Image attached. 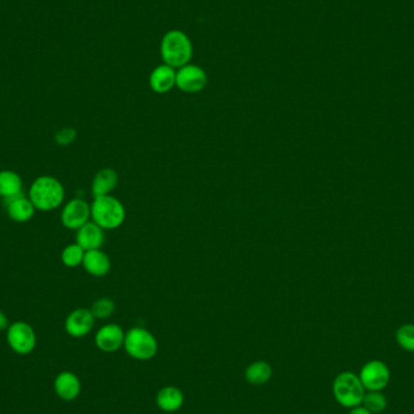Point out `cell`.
<instances>
[{"instance_id":"7a4b0ae2","label":"cell","mask_w":414,"mask_h":414,"mask_svg":"<svg viewBox=\"0 0 414 414\" xmlns=\"http://www.w3.org/2000/svg\"><path fill=\"white\" fill-rule=\"evenodd\" d=\"M160 55L165 65L178 70L192 60L193 44L185 32L173 29L161 39Z\"/></svg>"},{"instance_id":"4fadbf2b","label":"cell","mask_w":414,"mask_h":414,"mask_svg":"<svg viewBox=\"0 0 414 414\" xmlns=\"http://www.w3.org/2000/svg\"><path fill=\"white\" fill-rule=\"evenodd\" d=\"M5 207H6L9 218L17 223H26L31 221L36 214V207L32 204V201L29 200V197H26L23 194L5 200Z\"/></svg>"},{"instance_id":"30bf717a","label":"cell","mask_w":414,"mask_h":414,"mask_svg":"<svg viewBox=\"0 0 414 414\" xmlns=\"http://www.w3.org/2000/svg\"><path fill=\"white\" fill-rule=\"evenodd\" d=\"M94 316L90 309L79 307L67 316L65 328L66 332L73 338H82L91 332L94 326Z\"/></svg>"},{"instance_id":"e0dca14e","label":"cell","mask_w":414,"mask_h":414,"mask_svg":"<svg viewBox=\"0 0 414 414\" xmlns=\"http://www.w3.org/2000/svg\"><path fill=\"white\" fill-rule=\"evenodd\" d=\"M54 388L58 398L65 401H73L82 391V383L72 372H62L55 379Z\"/></svg>"},{"instance_id":"44dd1931","label":"cell","mask_w":414,"mask_h":414,"mask_svg":"<svg viewBox=\"0 0 414 414\" xmlns=\"http://www.w3.org/2000/svg\"><path fill=\"white\" fill-rule=\"evenodd\" d=\"M84 256H85V250L75 242L63 249L61 261L67 268H77L82 266Z\"/></svg>"},{"instance_id":"d4e9b609","label":"cell","mask_w":414,"mask_h":414,"mask_svg":"<svg viewBox=\"0 0 414 414\" xmlns=\"http://www.w3.org/2000/svg\"><path fill=\"white\" fill-rule=\"evenodd\" d=\"M77 130L73 127H63L61 130H58L55 135V142L58 146L62 147H67L70 144L73 143L74 141L77 140Z\"/></svg>"},{"instance_id":"8992f818","label":"cell","mask_w":414,"mask_h":414,"mask_svg":"<svg viewBox=\"0 0 414 414\" xmlns=\"http://www.w3.org/2000/svg\"><path fill=\"white\" fill-rule=\"evenodd\" d=\"M6 339L10 348L18 355L32 353L37 345V336L33 328L23 321H17L9 326Z\"/></svg>"},{"instance_id":"5bb4252c","label":"cell","mask_w":414,"mask_h":414,"mask_svg":"<svg viewBox=\"0 0 414 414\" xmlns=\"http://www.w3.org/2000/svg\"><path fill=\"white\" fill-rule=\"evenodd\" d=\"M149 87L156 94H168L176 87V70L165 63L156 67L149 75Z\"/></svg>"},{"instance_id":"6da1fadb","label":"cell","mask_w":414,"mask_h":414,"mask_svg":"<svg viewBox=\"0 0 414 414\" xmlns=\"http://www.w3.org/2000/svg\"><path fill=\"white\" fill-rule=\"evenodd\" d=\"M65 188L61 182L53 176H39L29 187L28 197L38 211L50 212L63 204Z\"/></svg>"},{"instance_id":"484cf974","label":"cell","mask_w":414,"mask_h":414,"mask_svg":"<svg viewBox=\"0 0 414 414\" xmlns=\"http://www.w3.org/2000/svg\"><path fill=\"white\" fill-rule=\"evenodd\" d=\"M9 326V319L8 316L5 315L4 312H0V331H4V329H8Z\"/></svg>"},{"instance_id":"277c9868","label":"cell","mask_w":414,"mask_h":414,"mask_svg":"<svg viewBox=\"0 0 414 414\" xmlns=\"http://www.w3.org/2000/svg\"><path fill=\"white\" fill-rule=\"evenodd\" d=\"M365 391L360 378L353 372H343L337 376L333 381V396L345 408L360 406L365 396Z\"/></svg>"},{"instance_id":"7c38bea8","label":"cell","mask_w":414,"mask_h":414,"mask_svg":"<svg viewBox=\"0 0 414 414\" xmlns=\"http://www.w3.org/2000/svg\"><path fill=\"white\" fill-rule=\"evenodd\" d=\"M75 241L82 246L85 252L91 250H99L106 241L104 230L97 226L94 222H87L82 228L77 230Z\"/></svg>"},{"instance_id":"d6986e66","label":"cell","mask_w":414,"mask_h":414,"mask_svg":"<svg viewBox=\"0 0 414 414\" xmlns=\"http://www.w3.org/2000/svg\"><path fill=\"white\" fill-rule=\"evenodd\" d=\"M23 182L18 173L11 170L0 171V197L4 200L22 194Z\"/></svg>"},{"instance_id":"3957f363","label":"cell","mask_w":414,"mask_h":414,"mask_svg":"<svg viewBox=\"0 0 414 414\" xmlns=\"http://www.w3.org/2000/svg\"><path fill=\"white\" fill-rule=\"evenodd\" d=\"M126 218V209L121 201L111 195L94 197L91 204V219L103 230L118 229Z\"/></svg>"},{"instance_id":"8fae6325","label":"cell","mask_w":414,"mask_h":414,"mask_svg":"<svg viewBox=\"0 0 414 414\" xmlns=\"http://www.w3.org/2000/svg\"><path fill=\"white\" fill-rule=\"evenodd\" d=\"M125 341V333L123 328L119 325L108 324L99 328L94 343L99 350L104 353H114L118 352L124 345Z\"/></svg>"},{"instance_id":"2e32d148","label":"cell","mask_w":414,"mask_h":414,"mask_svg":"<svg viewBox=\"0 0 414 414\" xmlns=\"http://www.w3.org/2000/svg\"><path fill=\"white\" fill-rule=\"evenodd\" d=\"M118 182H119V175L114 168H101L99 173L94 175L92 183H91L92 197L111 195V192L116 188Z\"/></svg>"},{"instance_id":"5b68a950","label":"cell","mask_w":414,"mask_h":414,"mask_svg":"<svg viewBox=\"0 0 414 414\" xmlns=\"http://www.w3.org/2000/svg\"><path fill=\"white\" fill-rule=\"evenodd\" d=\"M124 348L126 353L135 360L147 361L156 356L158 353V341L148 329L134 327L125 333Z\"/></svg>"},{"instance_id":"cb8c5ba5","label":"cell","mask_w":414,"mask_h":414,"mask_svg":"<svg viewBox=\"0 0 414 414\" xmlns=\"http://www.w3.org/2000/svg\"><path fill=\"white\" fill-rule=\"evenodd\" d=\"M396 342L403 350L414 353V325H403L396 331Z\"/></svg>"},{"instance_id":"ffe728a7","label":"cell","mask_w":414,"mask_h":414,"mask_svg":"<svg viewBox=\"0 0 414 414\" xmlns=\"http://www.w3.org/2000/svg\"><path fill=\"white\" fill-rule=\"evenodd\" d=\"M273 369L266 361L251 364L245 371V378L252 386H263L271 381Z\"/></svg>"},{"instance_id":"9c48e42d","label":"cell","mask_w":414,"mask_h":414,"mask_svg":"<svg viewBox=\"0 0 414 414\" xmlns=\"http://www.w3.org/2000/svg\"><path fill=\"white\" fill-rule=\"evenodd\" d=\"M359 378L365 390L381 391L389 384L390 371L381 361H369L361 369Z\"/></svg>"},{"instance_id":"ac0fdd59","label":"cell","mask_w":414,"mask_h":414,"mask_svg":"<svg viewBox=\"0 0 414 414\" xmlns=\"http://www.w3.org/2000/svg\"><path fill=\"white\" fill-rule=\"evenodd\" d=\"M156 406L164 412H176L183 406L185 396L176 386H164L159 390L156 398Z\"/></svg>"},{"instance_id":"603a6c76","label":"cell","mask_w":414,"mask_h":414,"mask_svg":"<svg viewBox=\"0 0 414 414\" xmlns=\"http://www.w3.org/2000/svg\"><path fill=\"white\" fill-rule=\"evenodd\" d=\"M91 312L92 315L94 316V319H99V320H106L108 317H111L115 312V303L114 300H111V298H107V297H103V298H99V300L94 302V304L91 305Z\"/></svg>"},{"instance_id":"52a82bcc","label":"cell","mask_w":414,"mask_h":414,"mask_svg":"<svg viewBox=\"0 0 414 414\" xmlns=\"http://www.w3.org/2000/svg\"><path fill=\"white\" fill-rule=\"evenodd\" d=\"M209 78L205 70L197 65H185L176 70V87L185 94H197L205 89Z\"/></svg>"},{"instance_id":"9a60e30c","label":"cell","mask_w":414,"mask_h":414,"mask_svg":"<svg viewBox=\"0 0 414 414\" xmlns=\"http://www.w3.org/2000/svg\"><path fill=\"white\" fill-rule=\"evenodd\" d=\"M82 266L91 276L103 278L111 271V263L108 254L99 249L87 251Z\"/></svg>"},{"instance_id":"7402d4cb","label":"cell","mask_w":414,"mask_h":414,"mask_svg":"<svg viewBox=\"0 0 414 414\" xmlns=\"http://www.w3.org/2000/svg\"><path fill=\"white\" fill-rule=\"evenodd\" d=\"M361 405L372 414L381 413L388 406V401L381 391H369L364 396Z\"/></svg>"},{"instance_id":"4316f807","label":"cell","mask_w":414,"mask_h":414,"mask_svg":"<svg viewBox=\"0 0 414 414\" xmlns=\"http://www.w3.org/2000/svg\"><path fill=\"white\" fill-rule=\"evenodd\" d=\"M349 414H372L371 413V412H369V410H366L365 407L362 406H357V407H354V408H352V410H350V413Z\"/></svg>"},{"instance_id":"ba28073f","label":"cell","mask_w":414,"mask_h":414,"mask_svg":"<svg viewBox=\"0 0 414 414\" xmlns=\"http://www.w3.org/2000/svg\"><path fill=\"white\" fill-rule=\"evenodd\" d=\"M91 205L80 197L68 201L61 212L62 226L70 230H78L90 222Z\"/></svg>"}]
</instances>
